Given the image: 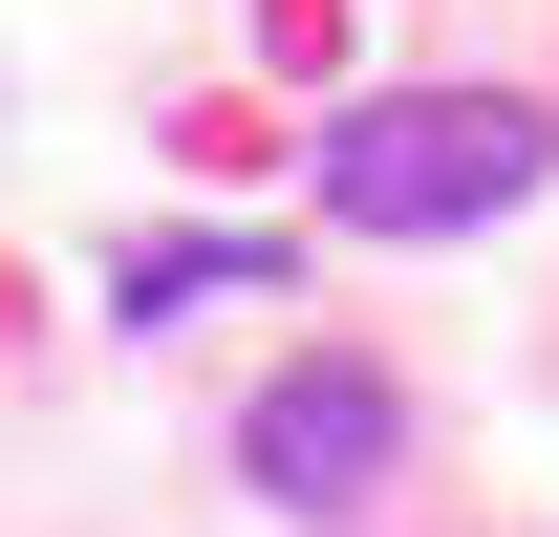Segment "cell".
I'll list each match as a JSON object with an SVG mask.
<instances>
[{
  "label": "cell",
  "instance_id": "2",
  "mask_svg": "<svg viewBox=\"0 0 559 537\" xmlns=\"http://www.w3.org/2000/svg\"><path fill=\"white\" fill-rule=\"evenodd\" d=\"M388 452H409L388 366H280V387L237 408V473H259L280 516H345V494H388Z\"/></svg>",
  "mask_w": 559,
  "mask_h": 537
},
{
  "label": "cell",
  "instance_id": "1",
  "mask_svg": "<svg viewBox=\"0 0 559 537\" xmlns=\"http://www.w3.org/2000/svg\"><path fill=\"white\" fill-rule=\"evenodd\" d=\"M538 108L516 86H409V108H366L345 151H323V215L345 237H474V215H516L538 194Z\"/></svg>",
  "mask_w": 559,
  "mask_h": 537
}]
</instances>
